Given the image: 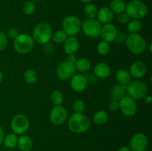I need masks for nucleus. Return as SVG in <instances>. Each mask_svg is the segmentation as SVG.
<instances>
[{
  "mask_svg": "<svg viewBox=\"0 0 152 151\" xmlns=\"http://www.w3.org/2000/svg\"><path fill=\"white\" fill-rule=\"evenodd\" d=\"M139 1H142V0H139Z\"/></svg>",
  "mask_w": 152,
  "mask_h": 151,
  "instance_id": "nucleus-46",
  "label": "nucleus"
},
{
  "mask_svg": "<svg viewBox=\"0 0 152 151\" xmlns=\"http://www.w3.org/2000/svg\"><path fill=\"white\" fill-rule=\"evenodd\" d=\"M148 87L144 81L140 80L131 81L126 85V93L135 101L143 99L147 96Z\"/></svg>",
  "mask_w": 152,
  "mask_h": 151,
  "instance_id": "nucleus-5",
  "label": "nucleus"
},
{
  "mask_svg": "<svg viewBox=\"0 0 152 151\" xmlns=\"http://www.w3.org/2000/svg\"><path fill=\"white\" fill-rule=\"evenodd\" d=\"M91 124V122L90 118L83 113H74L71 115L68 121V127L69 130L75 133H85L89 130Z\"/></svg>",
  "mask_w": 152,
  "mask_h": 151,
  "instance_id": "nucleus-1",
  "label": "nucleus"
},
{
  "mask_svg": "<svg viewBox=\"0 0 152 151\" xmlns=\"http://www.w3.org/2000/svg\"><path fill=\"white\" fill-rule=\"evenodd\" d=\"M97 20L102 25L111 23L114 19V13L111 11V9L108 7H102L98 9L97 15H96Z\"/></svg>",
  "mask_w": 152,
  "mask_h": 151,
  "instance_id": "nucleus-19",
  "label": "nucleus"
},
{
  "mask_svg": "<svg viewBox=\"0 0 152 151\" xmlns=\"http://www.w3.org/2000/svg\"><path fill=\"white\" fill-rule=\"evenodd\" d=\"M117 151H132V150L128 146H122L117 150Z\"/></svg>",
  "mask_w": 152,
  "mask_h": 151,
  "instance_id": "nucleus-41",
  "label": "nucleus"
},
{
  "mask_svg": "<svg viewBox=\"0 0 152 151\" xmlns=\"http://www.w3.org/2000/svg\"><path fill=\"white\" fill-rule=\"evenodd\" d=\"M146 72V65L142 61H135L131 65L129 68V73L131 76L136 79H140L145 76Z\"/></svg>",
  "mask_w": 152,
  "mask_h": 151,
  "instance_id": "nucleus-16",
  "label": "nucleus"
},
{
  "mask_svg": "<svg viewBox=\"0 0 152 151\" xmlns=\"http://www.w3.org/2000/svg\"><path fill=\"white\" fill-rule=\"evenodd\" d=\"M18 142V137L17 135L15 133H9L7 136H4V144L6 147L7 148H13L17 145Z\"/></svg>",
  "mask_w": 152,
  "mask_h": 151,
  "instance_id": "nucleus-30",
  "label": "nucleus"
},
{
  "mask_svg": "<svg viewBox=\"0 0 152 151\" xmlns=\"http://www.w3.org/2000/svg\"><path fill=\"white\" fill-rule=\"evenodd\" d=\"M36 10V4L34 1H27L24 3L23 6H22V10H23L24 13L26 15H31L32 13H34Z\"/></svg>",
  "mask_w": 152,
  "mask_h": 151,
  "instance_id": "nucleus-33",
  "label": "nucleus"
},
{
  "mask_svg": "<svg viewBox=\"0 0 152 151\" xmlns=\"http://www.w3.org/2000/svg\"><path fill=\"white\" fill-rule=\"evenodd\" d=\"M70 80L71 89L77 93H81L87 88L88 82L86 76L83 74H75Z\"/></svg>",
  "mask_w": 152,
  "mask_h": 151,
  "instance_id": "nucleus-14",
  "label": "nucleus"
},
{
  "mask_svg": "<svg viewBox=\"0 0 152 151\" xmlns=\"http://www.w3.org/2000/svg\"><path fill=\"white\" fill-rule=\"evenodd\" d=\"M117 32L118 31H117V28H116L114 24H105V25H103L102 26L99 36L101 37L102 41L110 43L115 40Z\"/></svg>",
  "mask_w": 152,
  "mask_h": 151,
  "instance_id": "nucleus-15",
  "label": "nucleus"
},
{
  "mask_svg": "<svg viewBox=\"0 0 152 151\" xmlns=\"http://www.w3.org/2000/svg\"><path fill=\"white\" fill-rule=\"evenodd\" d=\"M148 145V139L142 133H135L130 140L129 147L132 151H145Z\"/></svg>",
  "mask_w": 152,
  "mask_h": 151,
  "instance_id": "nucleus-13",
  "label": "nucleus"
},
{
  "mask_svg": "<svg viewBox=\"0 0 152 151\" xmlns=\"http://www.w3.org/2000/svg\"><path fill=\"white\" fill-rule=\"evenodd\" d=\"M10 127H11L13 133H15L16 135H19V136L24 135L29 130V119L24 114H16L12 118Z\"/></svg>",
  "mask_w": 152,
  "mask_h": 151,
  "instance_id": "nucleus-8",
  "label": "nucleus"
},
{
  "mask_svg": "<svg viewBox=\"0 0 152 151\" xmlns=\"http://www.w3.org/2000/svg\"><path fill=\"white\" fill-rule=\"evenodd\" d=\"M73 110L74 113H81L84 111L85 108H86V105H85L84 102L81 99H77L74 102L72 105Z\"/></svg>",
  "mask_w": 152,
  "mask_h": 151,
  "instance_id": "nucleus-34",
  "label": "nucleus"
},
{
  "mask_svg": "<svg viewBox=\"0 0 152 151\" xmlns=\"http://www.w3.org/2000/svg\"><path fill=\"white\" fill-rule=\"evenodd\" d=\"M142 28V22L138 19H132L127 23V30L130 33H139Z\"/></svg>",
  "mask_w": 152,
  "mask_h": 151,
  "instance_id": "nucleus-27",
  "label": "nucleus"
},
{
  "mask_svg": "<svg viewBox=\"0 0 152 151\" xmlns=\"http://www.w3.org/2000/svg\"><path fill=\"white\" fill-rule=\"evenodd\" d=\"M144 99H145V102L146 104H150L152 102V97L151 96H146Z\"/></svg>",
  "mask_w": 152,
  "mask_h": 151,
  "instance_id": "nucleus-42",
  "label": "nucleus"
},
{
  "mask_svg": "<svg viewBox=\"0 0 152 151\" xmlns=\"http://www.w3.org/2000/svg\"><path fill=\"white\" fill-rule=\"evenodd\" d=\"M34 42L31 36L27 33H19L13 40V47L19 54H27L33 50Z\"/></svg>",
  "mask_w": 152,
  "mask_h": 151,
  "instance_id": "nucleus-6",
  "label": "nucleus"
},
{
  "mask_svg": "<svg viewBox=\"0 0 152 151\" xmlns=\"http://www.w3.org/2000/svg\"><path fill=\"white\" fill-rule=\"evenodd\" d=\"M24 79L28 84H35L38 79V74L37 71L32 68H28L24 73Z\"/></svg>",
  "mask_w": 152,
  "mask_h": 151,
  "instance_id": "nucleus-28",
  "label": "nucleus"
},
{
  "mask_svg": "<svg viewBox=\"0 0 152 151\" xmlns=\"http://www.w3.org/2000/svg\"><path fill=\"white\" fill-rule=\"evenodd\" d=\"M76 70L79 71L80 73H86L88 72L89 70L91 68V63L90 60L88 59L87 58H80V59H77L75 64Z\"/></svg>",
  "mask_w": 152,
  "mask_h": 151,
  "instance_id": "nucleus-22",
  "label": "nucleus"
},
{
  "mask_svg": "<svg viewBox=\"0 0 152 151\" xmlns=\"http://www.w3.org/2000/svg\"><path fill=\"white\" fill-rule=\"evenodd\" d=\"M7 45V36L4 33L0 31V51L4 50Z\"/></svg>",
  "mask_w": 152,
  "mask_h": 151,
  "instance_id": "nucleus-35",
  "label": "nucleus"
},
{
  "mask_svg": "<svg viewBox=\"0 0 152 151\" xmlns=\"http://www.w3.org/2000/svg\"><path fill=\"white\" fill-rule=\"evenodd\" d=\"M19 33L17 30L15 29V28H11V29H10L7 31V36L9 37L10 38H11V39L14 40L15 38L19 36Z\"/></svg>",
  "mask_w": 152,
  "mask_h": 151,
  "instance_id": "nucleus-38",
  "label": "nucleus"
},
{
  "mask_svg": "<svg viewBox=\"0 0 152 151\" xmlns=\"http://www.w3.org/2000/svg\"><path fill=\"white\" fill-rule=\"evenodd\" d=\"M126 94V85L117 84H114L111 88L109 92V96L111 100L120 101Z\"/></svg>",
  "mask_w": 152,
  "mask_h": 151,
  "instance_id": "nucleus-20",
  "label": "nucleus"
},
{
  "mask_svg": "<svg viewBox=\"0 0 152 151\" xmlns=\"http://www.w3.org/2000/svg\"><path fill=\"white\" fill-rule=\"evenodd\" d=\"M31 1H34V2H35V1H40V0H31Z\"/></svg>",
  "mask_w": 152,
  "mask_h": 151,
  "instance_id": "nucleus-45",
  "label": "nucleus"
},
{
  "mask_svg": "<svg viewBox=\"0 0 152 151\" xmlns=\"http://www.w3.org/2000/svg\"><path fill=\"white\" fill-rule=\"evenodd\" d=\"M83 12H84L85 16L88 19H96V15H97L98 8L93 3H87L85 5Z\"/></svg>",
  "mask_w": 152,
  "mask_h": 151,
  "instance_id": "nucleus-26",
  "label": "nucleus"
},
{
  "mask_svg": "<svg viewBox=\"0 0 152 151\" xmlns=\"http://www.w3.org/2000/svg\"><path fill=\"white\" fill-rule=\"evenodd\" d=\"M126 44L129 52L134 55H140L146 48V41L139 33H130L126 36Z\"/></svg>",
  "mask_w": 152,
  "mask_h": 151,
  "instance_id": "nucleus-3",
  "label": "nucleus"
},
{
  "mask_svg": "<svg viewBox=\"0 0 152 151\" xmlns=\"http://www.w3.org/2000/svg\"><path fill=\"white\" fill-rule=\"evenodd\" d=\"M108 120V114L106 111L101 110L96 111L93 116V121L96 125H102L105 124Z\"/></svg>",
  "mask_w": 152,
  "mask_h": 151,
  "instance_id": "nucleus-25",
  "label": "nucleus"
},
{
  "mask_svg": "<svg viewBox=\"0 0 152 151\" xmlns=\"http://www.w3.org/2000/svg\"><path fill=\"white\" fill-rule=\"evenodd\" d=\"M50 102L53 104L54 106H59L62 104L64 101V95L62 92L60 90H54L51 93L50 96Z\"/></svg>",
  "mask_w": 152,
  "mask_h": 151,
  "instance_id": "nucleus-29",
  "label": "nucleus"
},
{
  "mask_svg": "<svg viewBox=\"0 0 152 151\" xmlns=\"http://www.w3.org/2000/svg\"><path fill=\"white\" fill-rule=\"evenodd\" d=\"M109 7L113 13L120 14L126 11V4L123 0H112L109 4Z\"/></svg>",
  "mask_w": 152,
  "mask_h": 151,
  "instance_id": "nucleus-24",
  "label": "nucleus"
},
{
  "mask_svg": "<svg viewBox=\"0 0 152 151\" xmlns=\"http://www.w3.org/2000/svg\"><path fill=\"white\" fill-rule=\"evenodd\" d=\"M148 12V7L142 1L132 0L126 4V13L129 15L130 19H142L147 16Z\"/></svg>",
  "mask_w": 152,
  "mask_h": 151,
  "instance_id": "nucleus-4",
  "label": "nucleus"
},
{
  "mask_svg": "<svg viewBox=\"0 0 152 151\" xmlns=\"http://www.w3.org/2000/svg\"><path fill=\"white\" fill-rule=\"evenodd\" d=\"M53 30L50 24L42 22L34 27L32 33V38L34 41L40 44H47L51 40Z\"/></svg>",
  "mask_w": 152,
  "mask_h": 151,
  "instance_id": "nucleus-2",
  "label": "nucleus"
},
{
  "mask_svg": "<svg viewBox=\"0 0 152 151\" xmlns=\"http://www.w3.org/2000/svg\"><path fill=\"white\" fill-rule=\"evenodd\" d=\"M68 118V111L62 105L54 106L50 112V122L54 125H61L66 121Z\"/></svg>",
  "mask_w": 152,
  "mask_h": 151,
  "instance_id": "nucleus-12",
  "label": "nucleus"
},
{
  "mask_svg": "<svg viewBox=\"0 0 152 151\" xmlns=\"http://www.w3.org/2000/svg\"><path fill=\"white\" fill-rule=\"evenodd\" d=\"M67 37H68L67 34L62 30H60L53 33L51 39L56 44H63Z\"/></svg>",
  "mask_w": 152,
  "mask_h": 151,
  "instance_id": "nucleus-31",
  "label": "nucleus"
},
{
  "mask_svg": "<svg viewBox=\"0 0 152 151\" xmlns=\"http://www.w3.org/2000/svg\"><path fill=\"white\" fill-rule=\"evenodd\" d=\"M2 79H3V74H2V72L1 71V70H0V84H1V82L2 81Z\"/></svg>",
  "mask_w": 152,
  "mask_h": 151,
  "instance_id": "nucleus-44",
  "label": "nucleus"
},
{
  "mask_svg": "<svg viewBox=\"0 0 152 151\" xmlns=\"http://www.w3.org/2000/svg\"><path fill=\"white\" fill-rule=\"evenodd\" d=\"M66 62H69L71 64H75L76 61H77V57H76L75 54H69L67 56V59H66Z\"/></svg>",
  "mask_w": 152,
  "mask_h": 151,
  "instance_id": "nucleus-39",
  "label": "nucleus"
},
{
  "mask_svg": "<svg viewBox=\"0 0 152 151\" xmlns=\"http://www.w3.org/2000/svg\"><path fill=\"white\" fill-rule=\"evenodd\" d=\"M117 20H118V22L120 24L125 25V24H127L130 21V17H129V15L125 11L123 13L118 14V16H117Z\"/></svg>",
  "mask_w": 152,
  "mask_h": 151,
  "instance_id": "nucleus-36",
  "label": "nucleus"
},
{
  "mask_svg": "<svg viewBox=\"0 0 152 151\" xmlns=\"http://www.w3.org/2000/svg\"><path fill=\"white\" fill-rule=\"evenodd\" d=\"M34 142L32 139L27 135H21L18 137L17 146L22 151H30L33 147Z\"/></svg>",
  "mask_w": 152,
  "mask_h": 151,
  "instance_id": "nucleus-21",
  "label": "nucleus"
},
{
  "mask_svg": "<svg viewBox=\"0 0 152 151\" xmlns=\"http://www.w3.org/2000/svg\"><path fill=\"white\" fill-rule=\"evenodd\" d=\"M131 75L128 70L125 69H120L115 74V78L118 84L127 85L131 81Z\"/></svg>",
  "mask_w": 152,
  "mask_h": 151,
  "instance_id": "nucleus-23",
  "label": "nucleus"
},
{
  "mask_svg": "<svg viewBox=\"0 0 152 151\" xmlns=\"http://www.w3.org/2000/svg\"><path fill=\"white\" fill-rule=\"evenodd\" d=\"M119 110L124 115L132 117L137 111V102L129 96H125L119 101Z\"/></svg>",
  "mask_w": 152,
  "mask_h": 151,
  "instance_id": "nucleus-10",
  "label": "nucleus"
},
{
  "mask_svg": "<svg viewBox=\"0 0 152 151\" xmlns=\"http://www.w3.org/2000/svg\"><path fill=\"white\" fill-rule=\"evenodd\" d=\"M94 73L97 78L104 79L111 75V68L105 62H99L94 68Z\"/></svg>",
  "mask_w": 152,
  "mask_h": 151,
  "instance_id": "nucleus-18",
  "label": "nucleus"
},
{
  "mask_svg": "<svg viewBox=\"0 0 152 151\" xmlns=\"http://www.w3.org/2000/svg\"><path fill=\"white\" fill-rule=\"evenodd\" d=\"M76 71L77 70L74 64L65 61L58 65L56 70V76L62 81H66L71 79L73 76L75 75Z\"/></svg>",
  "mask_w": 152,
  "mask_h": 151,
  "instance_id": "nucleus-11",
  "label": "nucleus"
},
{
  "mask_svg": "<svg viewBox=\"0 0 152 151\" xmlns=\"http://www.w3.org/2000/svg\"><path fill=\"white\" fill-rule=\"evenodd\" d=\"M102 25L96 19H87L82 23L81 30L83 33L89 38L99 36Z\"/></svg>",
  "mask_w": 152,
  "mask_h": 151,
  "instance_id": "nucleus-9",
  "label": "nucleus"
},
{
  "mask_svg": "<svg viewBox=\"0 0 152 151\" xmlns=\"http://www.w3.org/2000/svg\"><path fill=\"white\" fill-rule=\"evenodd\" d=\"M62 30L68 36H76L81 31L82 22L77 16L70 15L63 19L62 23Z\"/></svg>",
  "mask_w": 152,
  "mask_h": 151,
  "instance_id": "nucleus-7",
  "label": "nucleus"
},
{
  "mask_svg": "<svg viewBox=\"0 0 152 151\" xmlns=\"http://www.w3.org/2000/svg\"><path fill=\"white\" fill-rule=\"evenodd\" d=\"M4 138V130H3V128L1 126H0V144H1L3 142Z\"/></svg>",
  "mask_w": 152,
  "mask_h": 151,
  "instance_id": "nucleus-40",
  "label": "nucleus"
},
{
  "mask_svg": "<svg viewBox=\"0 0 152 151\" xmlns=\"http://www.w3.org/2000/svg\"><path fill=\"white\" fill-rule=\"evenodd\" d=\"M80 1H81V2L85 3V4H87V3H90L92 0H80Z\"/></svg>",
  "mask_w": 152,
  "mask_h": 151,
  "instance_id": "nucleus-43",
  "label": "nucleus"
},
{
  "mask_svg": "<svg viewBox=\"0 0 152 151\" xmlns=\"http://www.w3.org/2000/svg\"><path fill=\"white\" fill-rule=\"evenodd\" d=\"M108 109L111 111V112H116L119 110V102L118 101L111 100L110 102L109 105H108Z\"/></svg>",
  "mask_w": 152,
  "mask_h": 151,
  "instance_id": "nucleus-37",
  "label": "nucleus"
},
{
  "mask_svg": "<svg viewBox=\"0 0 152 151\" xmlns=\"http://www.w3.org/2000/svg\"><path fill=\"white\" fill-rule=\"evenodd\" d=\"M110 50H111V47L109 45V43L106 42V41H101L96 46V51H97L98 54L101 55V56L107 55L110 52Z\"/></svg>",
  "mask_w": 152,
  "mask_h": 151,
  "instance_id": "nucleus-32",
  "label": "nucleus"
},
{
  "mask_svg": "<svg viewBox=\"0 0 152 151\" xmlns=\"http://www.w3.org/2000/svg\"><path fill=\"white\" fill-rule=\"evenodd\" d=\"M80 48V42L76 36H68L63 43L64 51L69 54H75Z\"/></svg>",
  "mask_w": 152,
  "mask_h": 151,
  "instance_id": "nucleus-17",
  "label": "nucleus"
}]
</instances>
